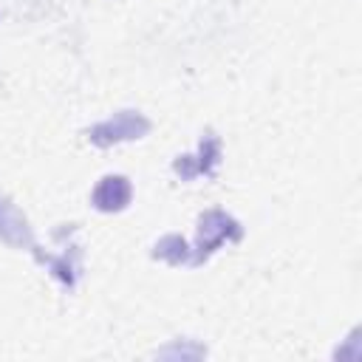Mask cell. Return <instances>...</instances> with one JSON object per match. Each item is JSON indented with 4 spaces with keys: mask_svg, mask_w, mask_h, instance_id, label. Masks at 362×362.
I'll return each mask as SVG.
<instances>
[{
    "mask_svg": "<svg viewBox=\"0 0 362 362\" xmlns=\"http://www.w3.org/2000/svg\"><path fill=\"white\" fill-rule=\"evenodd\" d=\"M223 240H240V226L238 221H232L229 215L218 212V209H209L201 215V223H198V252L189 257L192 263H201L206 260Z\"/></svg>",
    "mask_w": 362,
    "mask_h": 362,
    "instance_id": "6da1fadb",
    "label": "cell"
},
{
    "mask_svg": "<svg viewBox=\"0 0 362 362\" xmlns=\"http://www.w3.org/2000/svg\"><path fill=\"white\" fill-rule=\"evenodd\" d=\"M150 130V122L141 116V113H133V110H122L116 113L113 119L96 124L90 130V141L99 144V147H107V144H116V141H127V139H139Z\"/></svg>",
    "mask_w": 362,
    "mask_h": 362,
    "instance_id": "7a4b0ae2",
    "label": "cell"
},
{
    "mask_svg": "<svg viewBox=\"0 0 362 362\" xmlns=\"http://www.w3.org/2000/svg\"><path fill=\"white\" fill-rule=\"evenodd\" d=\"M130 201V181L124 175H105L93 189V206L102 212H119Z\"/></svg>",
    "mask_w": 362,
    "mask_h": 362,
    "instance_id": "3957f363",
    "label": "cell"
},
{
    "mask_svg": "<svg viewBox=\"0 0 362 362\" xmlns=\"http://www.w3.org/2000/svg\"><path fill=\"white\" fill-rule=\"evenodd\" d=\"M0 238L6 243H11V246H23V243L25 246H34L25 218L14 209V204H8L3 198H0Z\"/></svg>",
    "mask_w": 362,
    "mask_h": 362,
    "instance_id": "277c9868",
    "label": "cell"
},
{
    "mask_svg": "<svg viewBox=\"0 0 362 362\" xmlns=\"http://www.w3.org/2000/svg\"><path fill=\"white\" fill-rule=\"evenodd\" d=\"M215 161H218V139L215 136H206L201 141V153L195 158L192 156H184V158L175 161V173L184 175V178H192L198 173H209L215 167Z\"/></svg>",
    "mask_w": 362,
    "mask_h": 362,
    "instance_id": "5b68a950",
    "label": "cell"
},
{
    "mask_svg": "<svg viewBox=\"0 0 362 362\" xmlns=\"http://www.w3.org/2000/svg\"><path fill=\"white\" fill-rule=\"evenodd\" d=\"M153 257H161V260H167V263H173V266H181V263L189 260V246L184 243V238L167 235V238H161V240L156 243Z\"/></svg>",
    "mask_w": 362,
    "mask_h": 362,
    "instance_id": "8992f818",
    "label": "cell"
}]
</instances>
